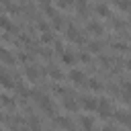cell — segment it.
<instances>
[{
	"mask_svg": "<svg viewBox=\"0 0 131 131\" xmlns=\"http://www.w3.org/2000/svg\"><path fill=\"white\" fill-rule=\"evenodd\" d=\"M41 43H53V33H51V31L41 33Z\"/></svg>",
	"mask_w": 131,
	"mask_h": 131,
	"instance_id": "cell-24",
	"label": "cell"
},
{
	"mask_svg": "<svg viewBox=\"0 0 131 131\" xmlns=\"http://www.w3.org/2000/svg\"><path fill=\"white\" fill-rule=\"evenodd\" d=\"M84 84H86L92 92H100V90H102V82H98L96 78H90V80H86Z\"/></svg>",
	"mask_w": 131,
	"mask_h": 131,
	"instance_id": "cell-15",
	"label": "cell"
},
{
	"mask_svg": "<svg viewBox=\"0 0 131 131\" xmlns=\"http://www.w3.org/2000/svg\"><path fill=\"white\" fill-rule=\"evenodd\" d=\"M0 61L2 63H14V55L6 47H0Z\"/></svg>",
	"mask_w": 131,
	"mask_h": 131,
	"instance_id": "cell-12",
	"label": "cell"
},
{
	"mask_svg": "<svg viewBox=\"0 0 131 131\" xmlns=\"http://www.w3.org/2000/svg\"><path fill=\"white\" fill-rule=\"evenodd\" d=\"M80 104L84 111H96V98L94 96H80Z\"/></svg>",
	"mask_w": 131,
	"mask_h": 131,
	"instance_id": "cell-6",
	"label": "cell"
},
{
	"mask_svg": "<svg viewBox=\"0 0 131 131\" xmlns=\"http://www.w3.org/2000/svg\"><path fill=\"white\" fill-rule=\"evenodd\" d=\"M115 49H119V51H127L129 47H127V43H115Z\"/></svg>",
	"mask_w": 131,
	"mask_h": 131,
	"instance_id": "cell-29",
	"label": "cell"
},
{
	"mask_svg": "<svg viewBox=\"0 0 131 131\" xmlns=\"http://www.w3.org/2000/svg\"><path fill=\"white\" fill-rule=\"evenodd\" d=\"M86 31H90L92 35H102V31H104V27L98 23V20H94V18H90L88 23H86Z\"/></svg>",
	"mask_w": 131,
	"mask_h": 131,
	"instance_id": "cell-5",
	"label": "cell"
},
{
	"mask_svg": "<svg viewBox=\"0 0 131 131\" xmlns=\"http://www.w3.org/2000/svg\"><path fill=\"white\" fill-rule=\"evenodd\" d=\"M18 59H20V61H25V63H29V61H31V55H29V53H20V55H18Z\"/></svg>",
	"mask_w": 131,
	"mask_h": 131,
	"instance_id": "cell-31",
	"label": "cell"
},
{
	"mask_svg": "<svg viewBox=\"0 0 131 131\" xmlns=\"http://www.w3.org/2000/svg\"><path fill=\"white\" fill-rule=\"evenodd\" d=\"M0 29H4L6 33H12V31H16V33H18V29H16V27L10 23V18H8L6 14H2V12H0Z\"/></svg>",
	"mask_w": 131,
	"mask_h": 131,
	"instance_id": "cell-7",
	"label": "cell"
},
{
	"mask_svg": "<svg viewBox=\"0 0 131 131\" xmlns=\"http://www.w3.org/2000/svg\"><path fill=\"white\" fill-rule=\"evenodd\" d=\"M61 104H63V108L70 111V113H76V111H78V102H76L74 98H70V96H63Z\"/></svg>",
	"mask_w": 131,
	"mask_h": 131,
	"instance_id": "cell-10",
	"label": "cell"
},
{
	"mask_svg": "<svg viewBox=\"0 0 131 131\" xmlns=\"http://www.w3.org/2000/svg\"><path fill=\"white\" fill-rule=\"evenodd\" d=\"M115 4H117L121 10H129V6H131V2H127V0H117Z\"/></svg>",
	"mask_w": 131,
	"mask_h": 131,
	"instance_id": "cell-25",
	"label": "cell"
},
{
	"mask_svg": "<svg viewBox=\"0 0 131 131\" xmlns=\"http://www.w3.org/2000/svg\"><path fill=\"white\" fill-rule=\"evenodd\" d=\"M53 123H55L57 127H61V129L74 131V123H72V119H70V117H63V115H55V117H53Z\"/></svg>",
	"mask_w": 131,
	"mask_h": 131,
	"instance_id": "cell-4",
	"label": "cell"
},
{
	"mask_svg": "<svg viewBox=\"0 0 131 131\" xmlns=\"http://www.w3.org/2000/svg\"><path fill=\"white\" fill-rule=\"evenodd\" d=\"M113 115H115V119H117L123 127L129 125V113H127V111H117V113H113Z\"/></svg>",
	"mask_w": 131,
	"mask_h": 131,
	"instance_id": "cell-14",
	"label": "cell"
},
{
	"mask_svg": "<svg viewBox=\"0 0 131 131\" xmlns=\"http://www.w3.org/2000/svg\"><path fill=\"white\" fill-rule=\"evenodd\" d=\"M27 125H29V131H41V121L37 115H29L27 117Z\"/></svg>",
	"mask_w": 131,
	"mask_h": 131,
	"instance_id": "cell-9",
	"label": "cell"
},
{
	"mask_svg": "<svg viewBox=\"0 0 131 131\" xmlns=\"http://www.w3.org/2000/svg\"><path fill=\"white\" fill-rule=\"evenodd\" d=\"M68 78H70V82H74V84H84V82H86V74H84L82 70H78V68H72V70L68 72Z\"/></svg>",
	"mask_w": 131,
	"mask_h": 131,
	"instance_id": "cell-3",
	"label": "cell"
},
{
	"mask_svg": "<svg viewBox=\"0 0 131 131\" xmlns=\"http://www.w3.org/2000/svg\"><path fill=\"white\" fill-rule=\"evenodd\" d=\"M66 37L70 39V41H74V43H78V45H84L86 43V39H84V35H82V31L74 25V23H70L68 25V31H66Z\"/></svg>",
	"mask_w": 131,
	"mask_h": 131,
	"instance_id": "cell-1",
	"label": "cell"
},
{
	"mask_svg": "<svg viewBox=\"0 0 131 131\" xmlns=\"http://www.w3.org/2000/svg\"><path fill=\"white\" fill-rule=\"evenodd\" d=\"M0 131H2V129H0Z\"/></svg>",
	"mask_w": 131,
	"mask_h": 131,
	"instance_id": "cell-33",
	"label": "cell"
},
{
	"mask_svg": "<svg viewBox=\"0 0 131 131\" xmlns=\"http://www.w3.org/2000/svg\"><path fill=\"white\" fill-rule=\"evenodd\" d=\"M47 74H49L51 80H55V82H59V80L63 78V72H61L57 66H49V68H47Z\"/></svg>",
	"mask_w": 131,
	"mask_h": 131,
	"instance_id": "cell-11",
	"label": "cell"
},
{
	"mask_svg": "<svg viewBox=\"0 0 131 131\" xmlns=\"http://www.w3.org/2000/svg\"><path fill=\"white\" fill-rule=\"evenodd\" d=\"M0 84H2V86H4L6 90H12V88L16 86V84H12V80H10V78H8L6 74H4V76H0Z\"/></svg>",
	"mask_w": 131,
	"mask_h": 131,
	"instance_id": "cell-22",
	"label": "cell"
},
{
	"mask_svg": "<svg viewBox=\"0 0 131 131\" xmlns=\"http://www.w3.org/2000/svg\"><path fill=\"white\" fill-rule=\"evenodd\" d=\"M39 53H41V55H43L45 59H47V57H51V49H47V47H43V49H41Z\"/></svg>",
	"mask_w": 131,
	"mask_h": 131,
	"instance_id": "cell-30",
	"label": "cell"
},
{
	"mask_svg": "<svg viewBox=\"0 0 131 131\" xmlns=\"http://www.w3.org/2000/svg\"><path fill=\"white\" fill-rule=\"evenodd\" d=\"M25 78H27L29 82H37V80H39V70H37V66H27V68H25Z\"/></svg>",
	"mask_w": 131,
	"mask_h": 131,
	"instance_id": "cell-8",
	"label": "cell"
},
{
	"mask_svg": "<svg viewBox=\"0 0 131 131\" xmlns=\"http://www.w3.org/2000/svg\"><path fill=\"white\" fill-rule=\"evenodd\" d=\"M39 106H41V111L45 113V115H49V117H55L57 113H55V104H53V100L47 96V94H43L41 98H39Z\"/></svg>",
	"mask_w": 131,
	"mask_h": 131,
	"instance_id": "cell-2",
	"label": "cell"
},
{
	"mask_svg": "<svg viewBox=\"0 0 131 131\" xmlns=\"http://www.w3.org/2000/svg\"><path fill=\"white\" fill-rule=\"evenodd\" d=\"M102 131H115V127H111V125H106V127H102Z\"/></svg>",
	"mask_w": 131,
	"mask_h": 131,
	"instance_id": "cell-32",
	"label": "cell"
},
{
	"mask_svg": "<svg viewBox=\"0 0 131 131\" xmlns=\"http://www.w3.org/2000/svg\"><path fill=\"white\" fill-rule=\"evenodd\" d=\"M37 29H41L43 33H47V31H51V27H49V23L43 18V16H37Z\"/></svg>",
	"mask_w": 131,
	"mask_h": 131,
	"instance_id": "cell-21",
	"label": "cell"
},
{
	"mask_svg": "<svg viewBox=\"0 0 131 131\" xmlns=\"http://www.w3.org/2000/svg\"><path fill=\"white\" fill-rule=\"evenodd\" d=\"M82 127H84V131H94V119L92 117H82Z\"/></svg>",
	"mask_w": 131,
	"mask_h": 131,
	"instance_id": "cell-20",
	"label": "cell"
},
{
	"mask_svg": "<svg viewBox=\"0 0 131 131\" xmlns=\"http://www.w3.org/2000/svg\"><path fill=\"white\" fill-rule=\"evenodd\" d=\"M94 10H96V14H100V16H111V8H108V4H96Z\"/></svg>",
	"mask_w": 131,
	"mask_h": 131,
	"instance_id": "cell-17",
	"label": "cell"
},
{
	"mask_svg": "<svg viewBox=\"0 0 131 131\" xmlns=\"http://www.w3.org/2000/svg\"><path fill=\"white\" fill-rule=\"evenodd\" d=\"M0 102H2L6 108H14V106H16V100H14V98H10L8 94H0Z\"/></svg>",
	"mask_w": 131,
	"mask_h": 131,
	"instance_id": "cell-16",
	"label": "cell"
},
{
	"mask_svg": "<svg viewBox=\"0 0 131 131\" xmlns=\"http://www.w3.org/2000/svg\"><path fill=\"white\" fill-rule=\"evenodd\" d=\"M53 47H55V51H57L59 55H61V53L66 51V49H63V43H61V41H55V45H53Z\"/></svg>",
	"mask_w": 131,
	"mask_h": 131,
	"instance_id": "cell-27",
	"label": "cell"
},
{
	"mask_svg": "<svg viewBox=\"0 0 131 131\" xmlns=\"http://www.w3.org/2000/svg\"><path fill=\"white\" fill-rule=\"evenodd\" d=\"M88 49H90V53H100L102 43H100V41H90V43H88Z\"/></svg>",
	"mask_w": 131,
	"mask_h": 131,
	"instance_id": "cell-23",
	"label": "cell"
},
{
	"mask_svg": "<svg viewBox=\"0 0 131 131\" xmlns=\"http://www.w3.org/2000/svg\"><path fill=\"white\" fill-rule=\"evenodd\" d=\"M74 61H76V55H74V53H70V51H63V53H61V63L74 66Z\"/></svg>",
	"mask_w": 131,
	"mask_h": 131,
	"instance_id": "cell-18",
	"label": "cell"
},
{
	"mask_svg": "<svg viewBox=\"0 0 131 131\" xmlns=\"http://www.w3.org/2000/svg\"><path fill=\"white\" fill-rule=\"evenodd\" d=\"M76 59H80V61H84V63H90V53H82V51H80V53L76 55Z\"/></svg>",
	"mask_w": 131,
	"mask_h": 131,
	"instance_id": "cell-26",
	"label": "cell"
},
{
	"mask_svg": "<svg viewBox=\"0 0 131 131\" xmlns=\"http://www.w3.org/2000/svg\"><path fill=\"white\" fill-rule=\"evenodd\" d=\"M57 6H59V8H66V10H68V8H72V2H68V0H61V2H57Z\"/></svg>",
	"mask_w": 131,
	"mask_h": 131,
	"instance_id": "cell-28",
	"label": "cell"
},
{
	"mask_svg": "<svg viewBox=\"0 0 131 131\" xmlns=\"http://www.w3.org/2000/svg\"><path fill=\"white\" fill-rule=\"evenodd\" d=\"M51 27H53V29H57V31H61V29H63V14L55 12V14L51 16Z\"/></svg>",
	"mask_w": 131,
	"mask_h": 131,
	"instance_id": "cell-13",
	"label": "cell"
},
{
	"mask_svg": "<svg viewBox=\"0 0 131 131\" xmlns=\"http://www.w3.org/2000/svg\"><path fill=\"white\" fill-rule=\"evenodd\" d=\"M39 6H41V10H43L47 16H53V14H55V8H53V4H51V2H41Z\"/></svg>",
	"mask_w": 131,
	"mask_h": 131,
	"instance_id": "cell-19",
	"label": "cell"
}]
</instances>
